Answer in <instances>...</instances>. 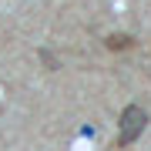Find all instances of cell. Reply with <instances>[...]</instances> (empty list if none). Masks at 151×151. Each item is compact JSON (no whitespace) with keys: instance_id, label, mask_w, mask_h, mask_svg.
Segmentation results:
<instances>
[{"instance_id":"7a4b0ae2","label":"cell","mask_w":151,"mask_h":151,"mask_svg":"<svg viewBox=\"0 0 151 151\" xmlns=\"http://www.w3.org/2000/svg\"><path fill=\"white\" fill-rule=\"evenodd\" d=\"M131 44H134L131 34H111V37H108V47L111 50H124V47H131Z\"/></svg>"},{"instance_id":"3957f363","label":"cell","mask_w":151,"mask_h":151,"mask_svg":"<svg viewBox=\"0 0 151 151\" xmlns=\"http://www.w3.org/2000/svg\"><path fill=\"white\" fill-rule=\"evenodd\" d=\"M40 60H44V64H47V70H57V67H60V60H57L54 54H50V50H47V47H44V50H40Z\"/></svg>"},{"instance_id":"6da1fadb","label":"cell","mask_w":151,"mask_h":151,"mask_svg":"<svg viewBox=\"0 0 151 151\" xmlns=\"http://www.w3.org/2000/svg\"><path fill=\"white\" fill-rule=\"evenodd\" d=\"M121 131H118V148H128L131 141H138L141 138V131H145V124H148V114L138 108V104H128V108L121 111Z\"/></svg>"}]
</instances>
